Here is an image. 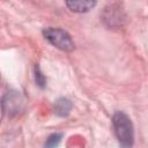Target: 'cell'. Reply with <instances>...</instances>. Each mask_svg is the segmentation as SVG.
<instances>
[{
  "label": "cell",
  "instance_id": "cell-8",
  "mask_svg": "<svg viewBox=\"0 0 148 148\" xmlns=\"http://www.w3.org/2000/svg\"><path fill=\"white\" fill-rule=\"evenodd\" d=\"M35 81H36V84L39 87V88H45L46 86V77L44 76V74L42 73L39 66H35Z\"/></svg>",
  "mask_w": 148,
  "mask_h": 148
},
{
  "label": "cell",
  "instance_id": "cell-6",
  "mask_svg": "<svg viewBox=\"0 0 148 148\" xmlns=\"http://www.w3.org/2000/svg\"><path fill=\"white\" fill-rule=\"evenodd\" d=\"M66 6L75 13H87L96 6V1H67Z\"/></svg>",
  "mask_w": 148,
  "mask_h": 148
},
{
  "label": "cell",
  "instance_id": "cell-2",
  "mask_svg": "<svg viewBox=\"0 0 148 148\" xmlns=\"http://www.w3.org/2000/svg\"><path fill=\"white\" fill-rule=\"evenodd\" d=\"M44 38L54 47L64 52H71L75 49V44L71 37V35L61 29V28H53L49 27L43 30Z\"/></svg>",
  "mask_w": 148,
  "mask_h": 148
},
{
  "label": "cell",
  "instance_id": "cell-1",
  "mask_svg": "<svg viewBox=\"0 0 148 148\" xmlns=\"http://www.w3.org/2000/svg\"><path fill=\"white\" fill-rule=\"evenodd\" d=\"M112 127L120 148H132L134 145V126L124 111H116L112 116Z\"/></svg>",
  "mask_w": 148,
  "mask_h": 148
},
{
  "label": "cell",
  "instance_id": "cell-7",
  "mask_svg": "<svg viewBox=\"0 0 148 148\" xmlns=\"http://www.w3.org/2000/svg\"><path fill=\"white\" fill-rule=\"evenodd\" d=\"M62 139V134L61 133H52L47 136L46 141H45V146L44 148H57L60 143Z\"/></svg>",
  "mask_w": 148,
  "mask_h": 148
},
{
  "label": "cell",
  "instance_id": "cell-5",
  "mask_svg": "<svg viewBox=\"0 0 148 148\" xmlns=\"http://www.w3.org/2000/svg\"><path fill=\"white\" fill-rule=\"evenodd\" d=\"M73 104L66 97H60L54 103V112L59 117H67L72 111Z\"/></svg>",
  "mask_w": 148,
  "mask_h": 148
},
{
  "label": "cell",
  "instance_id": "cell-3",
  "mask_svg": "<svg viewBox=\"0 0 148 148\" xmlns=\"http://www.w3.org/2000/svg\"><path fill=\"white\" fill-rule=\"evenodd\" d=\"M24 110V99L20 91L9 90L2 97V111L8 117L17 116Z\"/></svg>",
  "mask_w": 148,
  "mask_h": 148
},
{
  "label": "cell",
  "instance_id": "cell-4",
  "mask_svg": "<svg viewBox=\"0 0 148 148\" xmlns=\"http://www.w3.org/2000/svg\"><path fill=\"white\" fill-rule=\"evenodd\" d=\"M125 13L123 12V8L118 3H111L104 8L102 18L104 23L108 27L114 28V27H121L125 21Z\"/></svg>",
  "mask_w": 148,
  "mask_h": 148
}]
</instances>
